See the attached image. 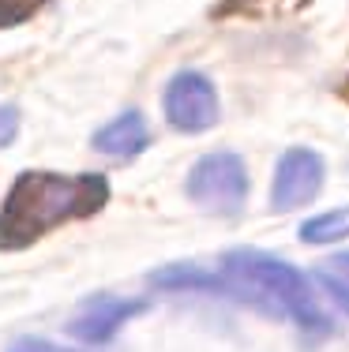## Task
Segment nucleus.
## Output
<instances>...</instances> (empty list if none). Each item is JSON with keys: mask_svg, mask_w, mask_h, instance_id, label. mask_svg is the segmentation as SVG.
I'll list each match as a JSON object with an SVG mask.
<instances>
[{"mask_svg": "<svg viewBox=\"0 0 349 352\" xmlns=\"http://www.w3.org/2000/svg\"><path fill=\"white\" fill-rule=\"evenodd\" d=\"M109 203V180L98 173L64 176L30 169L19 173L0 210V251H23L64 221L98 214Z\"/></svg>", "mask_w": 349, "mask_h": 352, "instance_id": "f257e3e1", "label": "nucleus"}, {"mask_svg": "<svg viewBox=\"0 0 349 352\" xmlns=\"http://www.w3.org/2000/svg\"><path fill=\"white\" fill-rule=\"evenodd\" d=\"M226 292L240 296L244 304L263 307L267 315H286L304 333H327L330 318L319 307V296L301 270L263 251H229L222 258Z\"/></svg>", "mask_w": 349, "mask_h": 352, "instance_id": "f03ea898", "label": "nucleus"}, {"mask_svg": "<svg viewBox=\"0 0 349 352\" xmlns=\"http://www.w3.org/2000/svg\"><path fill=\"white\" fill-rule=\"evenodd\" d=\"M188 199L207 214H222L233 217L244 210L248 199V169L244 157L229 154V150H214V154H203L188 173Z\"/></svg>", "mask_w": 349, "mask_h": 352, "instance_id": "7ed1b4c3", "label": "nucleus"}, {"mask_svg": "<svg viewBox=\"0 0 349 352\" xmlns=\"http://www.w3.org/2000/svg\"><path fill=\"white\" fill-rule=\"evenodd\" d=\"M162 109L169 128L195 135V131L214 128L218 120V94H214V82L203 72H177L169 79L162 94Z\"/></svg>", "mask_w": 349, "mask_h": 352, "instance_id": "20e7f679", "label": "nucleus"}, {"mask_svg": "<svg viewBox=\"0 0 349 352\" xmlns=\"http://www.w3.org/2000/svg\"><path fill=\"white\" fill-rule=\"evenodd\" d=\"M323 188V157L308 146H293L278 157L274 169V184H271V210L286 214L297 206L312 203Z\"/></svg>", "mask_w": 349, "mask_h": 352, "instance_id": "39448f33", "label": "nucleus"}, {"mask_svg": "<svg viewBox=\"0 0 349 352\" xmlns=\"http://www.w3.org/2000/svg\"><path fill=\"white\" fill-rule=\"evenodd\" d=\"M147 300H120V296H94L83 311L68 322V333L83 345H105L128 318L143 315Z\"/></svg>", "mask_w": 349, "mask_h": 352, "instance_id": "423d86ee", "label": "nucleus"}, {"mask_svg": "<svg viewBox=\"0 0 349 352\" xmlns=\"http://www.w3.org/2000/svg\"><path fill=\"white\" fill-rule=\"evenodd\" d=\"M147 142H151V131H147V120L139 109H124L105 128L94 131V150L105 157H136Z\"/></svg>", "mask_w": 349, "mask_h": 352, "instance_id": "0eeeda50", "label": "nucleus"}, {"mask_svg": "<svg viewBox=\"0 0 349 352\" xmlns=\"http://www.w3.org/2000/svg\"><path fill=\"white\" fill-rule=\"evenodd\" d=\"M151 285L154 289H169V292H184V289H203V292H226V278L222 274H207L192 263H173V266H162V270L151 274Z\"/></svg>", "mask_w": 349, "mask_h": 352, "instance_id": "6e6552de", "label": "nucleus"}, {"mask_svg": "<svg viewBox=\"0 0 349 352\" xmlns=\"http://www.w3.org/2000/svg\"><path fill=\"white\" fill-rule=\"evenodd\" d=\"M349 236V206L342 210H327L319 217H308L301 225V240L304 244H335V240Z\"/></svg>", "mask_w": 349, "mask_h": 352, "instance_id": "1a4fd4ad", "label": "nucleus"}, {"mask_svg": "<svg viewBox=\"0 0 349 352\" xmlns=\"http://www.w3.org/2000/svg\"><path fill=\"white\" fill-rule=\"evenodd\" d=\"M312 278L342 304V311H349V251H338V255L323 258Z\"/></svg>", "mask_w": 349, "mask_h": 352, "instance_id": "9d476101", "label": "nucleus"}, {"mask_svg": "<svg viewBox=\"0 0 349 352\" xmlns=\"http://www.w3.org/2000/svg\"><path fill=\"white\" fill-rule=\"evenodd\" d=\"M45 0H0V27H12V23H23L38 12Z\"/></svg>", "mask_w": 349, "mask_h": 352, "instance_id": "9b49d317", "label": "nucleus"}, {"mask_svg": "<svg viewBox=\"0 0 349 352\" xmlns=\"http://www.w3.org/2000/svg\"><path fill=\"white\" fill-rule=\"evenodd\" d=\"M15 131H19V109L0 105V150L15 139Z\"/></svg>", "mask_w": 349, "mask_h": 352, "instance_id": "f8f14e48", "label": "nucleus"}, {"mask_svg": "<svg viewBox=\"0 0 349 352\" xmlns=\"http://www.w3.org/2000/svg\"><path fill=\"white\" fill-rule=\"evenodd\" d=\"M8 352H61V349L45 345V341H34V338H23V341H15Z\"/></svg>", "mask_w": 349, "mask_h": 352, "instance_id": "ddd939ff", "label": "nucleus"}, {"mask_svg": "<svg viewBox=\"0 0 349 352\" xmlns=\"http://www.w3.org/2000/svg\"><path fill=\"white\" fill-rule=\"evenodd\" d=\"M342 98H346V102H349V79L342 82Z\"/></svg>", "mask_w": 349, "mask_h": 352, "instance_id": "4468645a", "label": "nucleus"}]
</instances>
